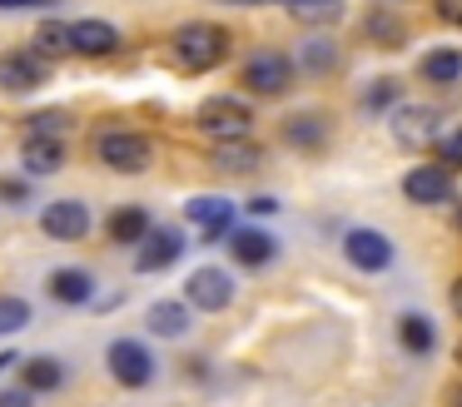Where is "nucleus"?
<instances>
[{"label":"nucleus","mask_w":462,"mask_h":407,"mask_svg":"<svg viewBox=\"0 0 462 407\" xmlns=\"http://www.w3.org/2000/svg\"><path fill=\"white\" fill-rule=\"evenodd\" d=\"M11 363H21V357H15V353H0V373H5Z\"/></svg>","instance_id":"obj_39"},{"label":"nucleus","mask_w":462,"mask_h":407,"mask_svg":"<svg viewBox=\"0 0 462 407\" xmlns=\"http://www.w3.org/2000/svg\"><path fill=\"white\" fill-rule=\"evenodd\" d=\"M21 383L31 387V393H55V387L65 383V363H60V357H25V363H21Z\"/></svg>","instance_id":"obj_20"},{"label":"nucleus","mask_w":462,"mask_h":407,"mask_svg":"<svg viewBox=\"0 0 462 407\" xmlns=\"http://www.w3.org/2000/svg\"><path fill=\"white\" fill-rule=\"evenodd\" d=\"M283 134H289V144H299V149H319L323 134H328V125H323V115H293L289 125H283Z\"/></svg>","instance_id":"obj_23"},{"label":"nucleus","mask_w":462,"mask_h":407,"mask_svg":"<svg viewBox=\"0 0 462 407\" xmlns=\"http://www.w3.org/2000/svg\"><path fill=\"white\" fill-rule=\"evenodd\" d=\"M184 303L204 308V313H219V308L234 303V278L224 268H194L189 283H184Z\"/></svg>","instance_id":"obj_7"},{"label":"nucleus","mask_w":462,"mask_h":407,"mask_svg":"<svg viewBox=\"0 0 462 407\" xmlns=\"http://www.w3.org/2000/svg\"><path fill=\"white\" fill-rule=\"evenodd\" d=\"M25 194H31V189H25V179H0V199H5V204H21Z\"/></svg>","instance_id":"obj_32"},{"label":"nucleus","mask_w":462,"mask_h":407,"mask_svg":"<svg viewBox=\"0 0 462 407\" xmlns=\"http://www.w3.org/2000/svg\"><path fill=\"white\" fill-rule=\"evenodd\" d=\"M398 338H402V347H408V353H418V357L438 347L432 318H422V313H402V318H398Z\"/></svg>","instance_id":"obj_21"},{"label":"nucleus","mask_w":462,"mask_h":407,"mask_svg":"<svg viewBox=\"0 0 462 407\" xmlns=\"http://www.w3.org/2000/svg\"><path fill=\"white\" fill-rule=\"evenodd\" d=\"M229 254L239 258L244 268H263V264H273V254H279V238L263 234V228H234Z\"/></svg>","instance_id":"obj_14"},{"label":"nucleus","mask_w":462,"mask_h":407,"mask_svg":"<svg viewBox=\"0 0 462 407\" xmlns=\"http://www.w3.org/2000/svg\"><path fill=\"white\" fill-rule=\"evenodd\" d=\"M393 139H398V144H412V149L432 144V139H438V109L432 105H402L398 115H393Z\"/></svg>","instance_id":"obj_11"},{"label":"nucleus","mask_w":462,"mask_h":407,"mask_svg":"<svg viewBox=\"0 0 462 407\" xmlns=\"http://www.w3.org/2000/svg\"><path fill=\"white\" fill-rule=\"evenodd\" d=\"M150 234H154V224H150V214H144L140 204H125V208L110 214V238L115 244H144Z\"/></svg>","instance_id":"obj_19"},{"label":"nucleus","mask_w":462,"mask_h":407,"mask_svg":"<svg viewBox=\"0 0 462 407\" xmlns=\"http://www.w3.org/2000/svg\"><path fill=\"white\" fill-rule=\"evenodd\" d=\"M442 164H452V169H462V125L452 129V134H442Z\"/></svg>","instance_id":"obj_31"},{"label":"nucleus","mask_w":462,"mask_h":407,"mask_svg":"<svg viewBox=\"0 0 462 407\" xmlns=\"http://www.w3.org/2000/svg\"><path fill=\"white\" fill-rule=\"evenodd\" d=\"M31 50H41L45 60H60V55H75V45H70V25H60V20H45L41 30H35V45Z\"/></svg>","instance_id":"obj_24"},{"label":"nucleus","mask_w":462,"mask_h":407,"mask_svg":"<svg viewBox=\"0 0 462 407\" xmlns=\"http://www.w3.org/2000/svg\"><path fill=\"white\" fill-rule=\"evenodd\" d=\"M398 99V79H373L368 89H363V109H383Z\"/></svg>","instance_id":"obj_30"},{"label":"nucleus","mask_w":462,"mask_h":407,"mask_svg":"<svg viewBox=\"0 0 462 407\" xmlns=\"http://www.w3.org/2000/svg\"><path fill=\"white\" fill-rule=\"evenodd\" d=\"M45 288H51L55 303H85V298L95 293V278L85 273V268H55V273L45 278Z\"/></svg>","instance_id":"obj_18"},{"label":"nucleus","mask_w":462,"mask_h":407,"mask_svg":"<svg viewBox=\"0 0 462 407\" xmlns=\"http://www.w3.org/2000/svg\"><path fill=\"white\" fill-rule=\"evenodd\" d=\"M333 60H338V50H333L328 40H309V45H303V55H299V65L303 69H328Z\"/></svg>","instance_id":"obj_29"},{"label":"nucleus","mask_w":462,"mask_h":407,"mask_svg":"<svg viewBox=\"0 0 462 407\" xmlns=\"http://www.w3.org/2000/svg\"><path fill=\"white\" fill-rule=\"evenodd\" d=\"M41 85H45V55L41 50H11V55H0V89L25 95V89H41Z\"/></svg>","instance_id":"obj_9"},{"label":"nucleus","mask_w":462,"mask_h":407,"mask_svg":"<svg viewBox=\"0 0 462 407\" xmlns=\"http://www.w3.org/2000/svg\"><path fill=\"white\" fill-rule=\"evenodd\" d=\"M214 164L229 169V174H239V169H254V164H259V144H249V139H234V144H214Z\"/></svg>","instance_id":"obj_25"},{"label":"nucleus","mask_w":462,"mask_h":407,"mask_svg":"<svg viewBox=\"0 0 462 407\" xmlns=\"http://www.w3.org/2000/svg\"><path fill=\"white\" fill-rule=\"evenodd\" d=\"M105 363H110V377L120 387H144L154 377V353L144 343H134V338H115Z\"/></svg>","instance_id":"obj_4"},{"label":"nucleus","mask_w":462,"mask_h":407,"mask_svg":"<svg viewBox=\"0 0 462 407\" xmlns=\"http://www.w3.org/2000/svg\"><path fill=\"white\" fill-rule=\"evenodd\" d=\"M402 194H408L412 204H448L452 179L442 164H412L408 174H402Z\"/></svg>","instance_id":"obj_10"},{"label":"nucleus","mask_w":462,"mask_h":407,"mask_svg":"<svg viewBox=\"0 0 462 407\" xmlns=\"http://www.w3.org/2000/svg\"><path fill=\"white\" fill-rule=\"evenodd\" d=\"M180 254H184V234H180V228H154V234L140 244V268H144V273H160V268H170Z\"/></svg>","instance_id":"obj_15"},{"label":"nucleus","mask_w":462,"mask_h":407,"mask_svg":"<svg viewBox=\"0 0 462 407\" xmlns=\"http://www.w3.org/2000/svg\"><path fill=\"white\" fill-rule=\"evenodd\" d=\"M144 323H150V333H160V338H184V333H189V303L160 298V303H150Z\"/></svg>","instance_id":"obj_16"},{"label":"nucleus","mask_w":462,"mask_h":407,"mask_svg":"<svg viewBox=\"0 0 462 407\" xmlns=\"http://www.w3.org/2000/svg\"><path fill=\"white\" fill-rule=\"evenodd\" d=\"M289 79H293V60L283 55V50H254V55L244 60V85H249L254 95H279Z\"/></svg>","instance_id":"obj_5"},{"label":"nucleus","mask_w":462,"mask_h":407,"mask_svg":"<svg viewBox=\"0 0 462 407\" xmlns=\"http://www.w3.org/2000/svg\"><path fill=\"white\" fill-rule=\"evenodd\" d=\"M249 208H254V214H273V208H279V199L259 194V199H249Z\"/></svg>","instance_id":"obj_37"},{"label":"nucleus","mask_w":462,"mask_h":407,"mask_svg":"<svg viewBox=\"0 0 462 407\" xmlns=\"http://www.w3.org/2000/svg\"><path fill=\"white\" fill-rule=\"evenodd\" d=\"M343 258L363 273H383L393 264V238L378 234V228H348L343 234Z\"/></svg>","instance_id":"obj_6"},{"label":"nucleus","mask_w":462,"mask_h":407,"mask_svg":"<svg viewBox=\"0 0 462 407\" xmlns=\"http://www.w3.org/2000/svg\"><path fill=\"white\" fill-rule=\"evenodd\" d=\"M239 5H263V0H239Z\"/></svg>","instance_id":"obj_40"},{"label":"nucleus","mask_w":462,"mask_h":407,"mask_svg":"<svg viewBox=\"0 0 462 407\" xmlns=\"http://www.w3.org/2000/svg\"><path fill=\"white\" fill-rule=\"evenodd\" d=\"M35 5H55V0H0V10H35Z\"/></svg>","instance_id":"obj_36"},{"label":"nucleus","mask_w":462,"mask_h":407,"mask_svg":"<svg viewBox=\"0 0 462 407\" xmlns=\"http://www.w3.org/2000/svg\"><path fill=\"white\" fill-rule=\"evenodd\" d=\"M21 164H25V174H55V169H65V144L60 139H25V149H21Z\"/></svg>","instance_id":"obj_17"},{"label":"nucleus","mask_w":462,"mask_h":407,"mask_svg":"<svg viewBox=\"0 0 462 407\" xmlns=\"http://www.w3.org/2000/svg\"><path fill=\"white\" fill-rule=\"evenodd\" d=\"M31 397H35L31 387H21V393H0V407H35Z\"/></svg>","instance_id":"obj_35"},{"label":"nucleus","mask_w":462,"mask_h":407,"mask_svg":"<svg viewBox=\"0 0 462 407\" xmlns=\"http://www.w3.org/2000/svg\"><path fill=\"white\" fill-rule=\"evenodd\" d=\"M422 79H432V85H457L462 79V50H432V55H422Z\"/></svg>","instance_id":"obj_22"},{"label":"nucleus","mask_w":462,"mask_h":407,"mask_svg":"<svg viewBox=\"0 0 462 407\" xmlns=\"http://www.w3.org/2000/svg\"><path fill=\"white\" fill-rule=\"evenodd\" d=\"M219 60H229V30L209 25V20L180 25V35H174V65L189 69V75H204V69H214Z\"/></svg>","instance_id":"obj_1"},{"label":"nucleus","mask_w":462,"mask_h":407,"mask_svg":"<svg viewBox=\"0 0 462 407\" xmlns=\"http://www.w3.org/2000/svg\"><path fill=\"white\" fill-rule=\"evenodd\" d=\"M41 228L55 238V244H75V238L90 234V208H85L80 199H55V204H45Z\"/></svg>","instance_id":"obj_8"},{"label":"nucleus","mask_w":462,"mask_h":407,"mask_svg":"<svg viewBox=\"0 0 462 407\" xmlns=\"http://www.w3.org/2000/svg\"><path fill=\"white\" fill-rule=\"evenodd\" d=\"M293 20H309V25H328L343 15V0H283Z\"/></svg>","instance_id":"obj_26"},{"label":"nucleus","mask_w":462,"mask_h":407,"mask_svg":"<svg viewBox=\"0 0 462 407\" xmlns=\"http://www.w3.org/2000/svg\"><path fill=\"white\" fill-rule=\"evenodd\" d=\"M457 224H462V208H457Z\"/></svg>","instance_id":"obj_41"},{"label":"nucleus","mask_w":462,"mask_h":407,"mask_svg":"<svg viewBox=\"0 0 462 407\" xmlns=\"http://www.w3.org/2000/svg\"><path fill=\"white\" fill-rule=\"evenodd\" d=\"M438 15L448 20V25H462V0H438Z\"/></svg>","instance_id":"obj_34"},{"label":"nucleus","mask_w":462,"mask_h":407,"mask_svg":"<svg viewBox=\"0 0 462 407\" xmlns=\"http://www.w3.org/2000/svg\"><path fill=\"white\" fill-rule=\"evenodd\" d=\"M70 45H75V55H85V60H105V55L120 50V30H115L110 20H75Z\"/></svg>","instance_id":"obj_13"},{"label":"nucleus","mask_w":462,"mask_h":407,"mask_svg":"<svg viewBox=\"0 0 462 407\" xmlns=\"http://www.w3.org/2000/svg\"><path fill=\"white\" fill-rule=\"evenodd\" d=\"M368 35H383V40H398V25L383 15H368Z\"/></svg>","instance_id":"obj_33"},{"label":"nucleus","mask_w":462,"mask_h":407,"mask_svg":"<svg viewBox=\"0 0 462 407\" xmlns=\"http://www.w3.org/2000/svg\"><path fill=\"white\" fill-rule=\"evenodd\" d=\"M448 298H452V313L462 318V278H457V283H452V293H448Z\"/></svg>","instance_id":"obj_38"},{"label":"nucleus","mask_w":462,"mask_h":407,"mask_svg":"<svg viewBox=\"0 0 462 407\" xmlns=\"http://www.w3.org/2000/svg\"><path fill=\"white\" fill-rule=\"evenodd\" d=\"M199 129L214 139V144H234V139H249L254 129V115L244 99H204L199 105Z\"/></svg>","instance_id":"obj_3"},{"label":"nucleus","mask_w":462,"mask_h":407,"mask_svg":"<svg viewBox=\"0 0 462 407\" xmlns=\"http://www.w3.org/2000/svg\"><path fill=\"white\" fill-rule=\"evenodd\" d=\"M31 323V303L15 293H0V338L5 333H21V328Z\"/></svg>","instance_id":"obj_28"},{"label":"nucleus","mask_w":462,"mask_h":407,"mask_svg":"<svg viewBox=\"0 0 462 407\" xmlns=\"http://www.w3.org/2000/svg\"><path fill=\"white\" fill-rule=\"evenodd\" d=\"M95 154H100V164H110L115 174H144V169L154 164V144L144 134H134V129H105V134L95 139Z\"/></svg>","instance_id":"obj_2"},{"label":"nucleus","mask_w":462,"mask_h":407,"mask_svg":"<svg viewBox=\"0 0 462 407\" xmlns=\"http://www.w3.org/2000/svg\"><path fill=\"white\" fill-rule=\"evenodd\" d=\"M70 129V115L65 109H41V115L25 119V139H60Z\"/></svg>","instance_id":"obj_27"},{"label":"nucleus","mask_w":462,"mask_h":407,"mask_svg":"<svg viewBox=\"0 0 462 407\" xmlns=\"http://www.w3.org/2000/svg\"><path fill=\"white\" fill-rule=\"evenodd\" d=\"M184 214H189V224L199 228V234H209V238L234 234V204L224 194H194Z\"/></svg>","instance_id":"obj_12"}]
</instances>
